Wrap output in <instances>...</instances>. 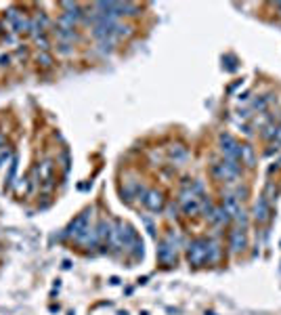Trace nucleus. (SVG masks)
<instances>
[{
    "label": "nucleus",
    "instance_id": "obj_1",
    "mask_svg": "<svg viewBox=\"0 0 281 315\" xmlns=\"http://www.w3.org/2000/svg\"><path fill=\"white\" fill-rule=\"evenodd\" d=\"M5 23L11 32H17V34H23V32H30V19L28 15L23 13L19 9H9L7 15H5Z\"/></svg>",
    "mask_w": 281,
    "mask_h": 315
},
{
    "label": "nucleus",
    "instance_id": "obj_20",
    "mask_svg": "<svg viewBox=\"0 0 281 315\" xmlns=\"http://www.w3.org/2000/svg\"><path fill=\"white\" fill-rule=\"evenodd\" d=\"M0 147H3V135H0Z\"/></svg>",
    "mask_w": 281,
    "mask_h": 315
},
{
    "label": "nucleus",
    "instance_id": "obj_17",
    "mask_svg": "<svg viewBox=\"0 0 281 315\" xmlns=\"http://www.w3.org/2000/svg\"><path fill=\"white\" fill-rule=\"evenodd\" d=\"M9 158H11V149L9 147H0V166H3Z\"/></svg>",
    "mask_w": 281,
    "mask_h": 315
},
{
    "label": "nucleus",
    "instance_id": "obj_16",
    "mask_svg": "<svg viewBox=\"0 0 281 315\" xmlns=\"http://www.w3.org/2000/svg\"><path fill=\"white\" fill-rule=\"evenodd\" d=\"M38 63H40V65H44V67H51V63H53L51 55H46V53H40V55H38Z\"/></svg>",
    "mask_w": 281,
    "mask_h": 315
},
{
    "label": "nucleus",
    "instance_id": "obj_13",
    "mask_svg": "<svg viewBox=\"0 0 281 315\" xmlns=\"http://www.w3.org/2000/svg\"><path fill=\"white\" fill-rule=\"evenodd\" d=\"M245 248V236H243V231L241 229H235L231 233V250L233 252H239Z\"/></svg>",
    "mask_w": 281,
    "mask_h": 315
},
{
    "label": "nucleus",
    "instance_id": "obj_11",
    "mask_svg": "<svg viewBox=\"0 0 281 315\" xmlns=\"http://www.w3.org/2000/svg\"><path fill=\"white\" fill-rule=\"evenodd\" d=\"M36 172H38V177L46 183V187H51V177H53V162L51 160H44L42 164L36 168Z\"/></svg>",
    "mask_w": 281,
    "mask_h": 315
},
{
    "label": "nucleus",
    "instance_id": "obj_5",
    "mask_svg": "<svg viewBox=\"0 0 281 315\" xmlns=\"http://www.w3.org/2000/svg\"><path fill=\"white\" fill-rule=\"evenodd\" d=\"M181 204H183V210H185V215H197L200 213V197H197L193 191H183L181 195Z\"/></svg>",
    "mask_w": 281,
    "mask_h": 315
},
{
    "label": "nucleus",
    "instance_id": "obj_8",
    "mask_svg": "<svg viewBox=\"0 0 281 315\" xmlns=\"http://www.w3.org/2000/svg\"><path fill=\"white\" fill-rule=\"evenodd\" d=\"M145 206L151 210V213H160L164 208V197L160 191H145V197H143Z\"/></svg>",
    "mask_w": 281,
    "mask_h": 315
},
{
    "label": "nucleus",
    "instance_id": "obj_10",
    "mask_svg": "<svg viewBox=\"0 0 281 315\" xmlns=\"http://www.w3.org/2000/svg\"><path fill=\"white\" fill-rule=\"evenodd\" d=\"M254 219L258 221V223H264V221L268 219V197L262 195L258 202H256L254 206Z\"/></svg>",
    "mask_w": 281,
    "mask_h": 315
},
{
    "label": "nucleus",
    "instance_id": "obj_12",
    "mask_svg": "<svg viewBox=\"0 0 281 315\" xmlns=\"http://www.w3.org/2000/svg\"><path fill=\"white\" fill-rule=\"evenodd\" d=\"M55 36L61 40V44H69V42H74V40L78 38L76 32H74V28H63V26H57Z\"/></svg>",
    "mask_w": 281,
    "mask_h": 315
},
{
    "label": "nucleus",
    "instance_id": "obj_4",
    "mask_svg": "<svg viewBox=\"0 0 281 315\" xmlns=\"http://www.w3.org/2000/svg\"><path fill=\"white\" fill-rule=\"evenodd\" d=\"M222 208L229 213V217L231 219H235V221H239L241 225H245V215H243V210H241V204H239V197H235V195H225V202H222Z\"/></svg>",
    "mask_w": 281,
    "mask_h": 315
},
{
    "label": "nucleus",
    "instance_id": "obj_19",
    "mask_svg": "<svg viewBox=\"0 0 281 315\" xmlns=\"http://www.w3.org/2000/svg\"><path fill=\"white\" fill-rule=\"evenodd\" d=\"M275 139H277V145H281V126L277 128V133H275Z\"/></svg>",
    "mask_w": 281,
    "mask_h": 315
},
{
    "label": "nucleus",
    "instance_id": "obj_2",
    "mask_svg": "<svg viewBox=\"0 0 281 315\" xmlns=\"http://www.w3.org/2000/svg\"><path fill=\"white\" fill-rule=\"evenodd\" d=\"M187 259L191 265H202L204 261H208V242L206 240H195L189 244V250H187Z\"/></svg>",
    "mask_w": 281,
    "mask_h": 315
},
{
    "label": "nucleus",
    "instance_id": "obj_7",
    "mask_svg": "<svg viewBox=\"0 0 281 315\" xmlns=\"http://www.w3.org/2000/svg\"><path fill=\"white\" fill-rule=\"evenodd\" d=\"M46 26H49V19H46V15L42 13H36L32 19H30V34L34 38H38V36H44V30Z\"/></svg>",
    "mask_w": 281,
    "mask_h": 315
},
{
    "label": "nucleus",
    "instance_id": "obj_14",
    "mask_svg": "<svg viewBox=\"0 0 281 315\" xmlns=\"http://www.w3.org/2000/svg\"><path fill=\"white\" fill-rule=\"evenodd\" d=\"M239 160H243L245 162V166H254V149H252V145H241V158Z\"/></svg>",
    "mask_w": 281,
    "mask_h": 315
},
{
    "label": "nucleus",
    "instance_id": "obj_6",
    "mask_svg": "<svg viewBox=\"0 0 281 315\" xmlns=\"http://www.w3.org/2000/svg\"><path fill=\"white\" fill-rule=\"evenodd\" d=\"M88 219H90V210H86L84 215H80L72 225H69V236H74V238H80L82 233H86L90 227H88Z\"/></svg>",
    "mask_w": 281,
    "mask_h": 315
},
{
    "label": "nucleus",
    "instance_id": "obj_3",
    "mask_svg": "<svg viewBox=\"0 0 281 315\" xmlns=\"http://www.w3.org/2000/svg\"><path fill=\"white\" fill-rule=\"evenodd\" d=\"M220 149H222V154H225V160H239L241 158V145L233 139L231 135H222L220 137Z\"/></svg>",
    "mask_w": 281,
    "mask_h": 315
},
{
    "label": "nucleus",
    "instance_id": "obj_9",
    "mask_svg": "<svg viewBox=\"0 0 281 315\" xmlns=\"http://www.w3.org/2000/svg\"><path fill=\"white\" fill-rule=\"evenodd\" d=\"M160 261L162 263H174L177 261V248L170 244V238L160 246Z\"/></svg>",
    "mask_w": 281,
    "mask_h": 315
},
{
    "label": "nucleus",
    "instance_id": "obj_18",
    "mask_svg": "<svg viewBox=\"0 0 281 315\" xmlns=\"http://www.w3.org/2000/svg\"><path fill=\"white\" fill-rule=\"evenodd\" d=\"M266 103H268V97H264V99H256V101H254V110H260V112H262V110L266 108Z\"/></svg>",
    "mask_w": 281,
    "mask_h": 315
},
{
    "label": "nucleus",
    "instance_id": "obj_15",
    "mask_svg": "<svg viewBox=\"0 0 281 315\" xmlns=\"http://www.w3.org/2000/svg\"><path fill=\"white\" fill-rule=\"evenodd\" d=\"M34 40H36L38 49H40L42 53H46V51H49V40H46V36H38V38H34Z\"/></svg>",
    "mask_w": 281,
    "mask_h": 315
}]
</instances>
